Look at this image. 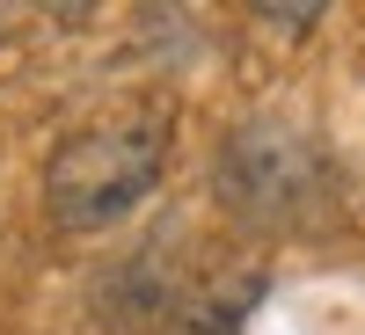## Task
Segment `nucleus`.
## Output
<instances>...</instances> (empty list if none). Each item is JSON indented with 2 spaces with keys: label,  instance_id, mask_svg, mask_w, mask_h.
I'll use <instances>...</instances> for the list:
<instances>
[{
  "label": "nucleus",
  "instance_id": "obj_1",
  "mask_svg": "<svg viewBox=\"0 0 365 335\" xmlns=\"http://www.w3.org/2000/svg\"><path fill=\"white\" fill-rule=\"evenodd\" d=\"M212 197L249 233H299L322 211H336V161L314 124L285 110H256L227 124L220 154H212Z\"/></svg>",
  "mask_w": 365,
  "mask_h": 335
},
{
  "label": "nucleus",
  "instance_id": "obj_2",
  "mask_svg": "<svg viewBox=\"0 0 365 335\" xmlns=\"http://www.w3.org/2000/svg\"><path fill=\"white\" fill-rule=\"evenodd\" d=\"M161 168H168V110H110L51 146L44 211L58 233H103L154 197Z\"/></svg>",
  "mask_w": 365,
  "mask_h": 335
},
{
  "label": "nucleus",
  "instance_id": "obj_3",
  "mask_svg": "<svg viewBox=\"0 0 365 335\" xmlns=\"http://www.w3.org/2000/svg\"><path fill=\"white\" fill-rule=\"evenodd\" d=\"M263 22H285V29H307V22H322V8H256Z\"/></svg>",
  "mask_w": 365,
  "mask_h": 335
}]
</instances>
